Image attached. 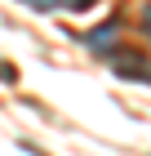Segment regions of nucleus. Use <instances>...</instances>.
Listing matches in <instances>:
<instances>
[{
	"mask_svg": "<svg viewBox=\"0 0 151 156\" xmlns=\"http://www.w3.org/2000/svg\"><path fill=\"white\" fill-rule=\"evenodd\" d=\"M142 31H147V36H151V5H147V9H142Z\"/></svg>",
	"mask_w": 151,
	"mask_h": 156,
	"instance_id": "obj_3",
	"label": "nucleus"
},
{
	"mask_svg": "<svg viewBox=\"0 0 151 156\" xmlns=\"http://www.w3.org/2000/svg\"><path fill=\"white\" fill-rule=\"evenodd\" d=\"M31 9L36 13H62V9L84 13V9H93V0H31Z\"/></svg>",
	"mask_w": 151,
	"mask_h": 156,
	"instance_id": "obj_1",
	"label": "nucleus"
},
{
	"mask_svg": "<svg viewBox=\"0 0 151 156\" xmlns=\"http://www.w3.org/2000/svg\"><path fill=\"white\" fill-rule=\"evenodd\" d=\"M120 31V18H111L107 27H98V31H89V36H80L84 45H93V49H111V36Z\"/></svg>",
	"mask_w": 151,
	"mask_h": 156,
	"instance_id": "obj_2",
	"label": "nucleus"
}]
</instances>
